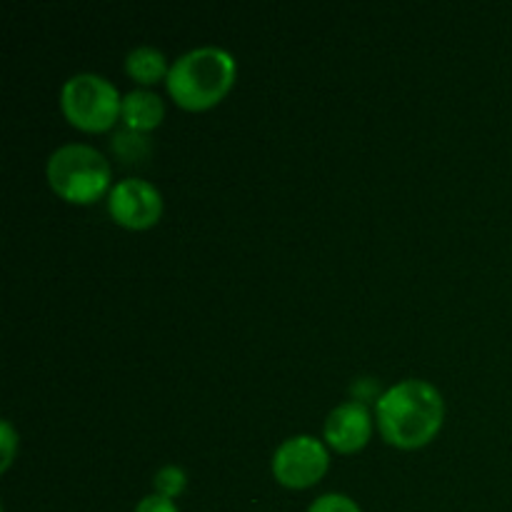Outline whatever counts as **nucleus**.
Listing matches in <instances>:
<instances>
[{
	"instance_id": "obj_5",
	"label": "nucleus",
	"mask_w": 512,
	"mask_h": 512,
	"mask_svg": "<svg viewBox=\"0 0 512 512\" xmlns=\"http://www.w3.org/2000/svg\"><path fill=\"white\" fill-rule=\"evenodd\" d=\"M328 448L315 435H293L273 453V475L285 488H310L328 473Z\"/></svg>"
},
{
	"instance_id": "obj_4",
	"label": "nucleus",
	"mask_w": 512,
	"mask_h": 512,
	"mask_svg": "<svg viewBox=\"0 0 512 512\" xmlns=\"http://www.w3.org/2000/svg\"><path fill=\"white\" fill-rule=\"evenodd\" d=\"M120 105H123V98L113 80L93 70L70 75L60 88L63 115L75 128L88 130V133L113 128L120 115Z\"/></svg>"
},
{
	"instance_id": "obj_1",
	"label": "nucleus",
	"mask_w": 512,
	"mask_h": 512,
	"mask_svg": "<svg viewBox=\"0 0 512 512\" xmlns=\"http://www.w3.org/2000/svg\"><path fill=\"white\" fill-rule=\"evenodd\" d=\"M445 418V400L433 383L400 380L375 398V420L395 448L413 450L430 443Z\"/></svg>"
},
{
	"instance_id": "obj_9",
	"label": "nucleus",
	"mask_w": 512,
	"mask_h": 512,
	"mask_svg": "<svg viewBox=\"0 0 512 512\" xmlns=\"http://www.w3.org/2000/svg\"><path fill=\"white\" fill-rule=\"evenodd\" d=\"M125 70L133 80L143 85H153L158 80L168 78L170 63L165 58V53L155 45H135L133 50H128L125 55Z\"/></svg>"
},
{
	"instance_id": "obj_11",
	"label": "nucleus",
	"mask_w": 512,
	"mask_h": 512,
	"mask_svg": "<svg viewBox=\"0 0 512 512\" xmlns=\"http://www.w3.org/2000/svg\"><path fill=\"white\" fill-rule=\"evenodd\" d=\"M153 485L155 493L163 495V498L175 500L183 493L185 485H188V475H185V470L180 468V465H163V468L155 473Z\"/></svg>"
},
{
	"instance_id": "obj_6",
	"label": "nucleus",
	"mask_w": 512,
	"mask_h": 512,
	"mask_svg": "<svg viewBox=\"0 0 512 512\" xmlns=\"http://www.w3.org/2000/svg\"><path fill=\"white\" fill-rule=\"evenodd\" d=\"M108 213L123 228H150L163 215V193L145 178H123L108 190Z\"/></svg>"
},
{
	"instance_id": "obj_14",
	"label": "nucleus",
	"mask_w": 512,
	"mask_h": 512,
	"mask_svg": "<svg viewBox=\"0 0 512 512\" xmlns=\"http://www.w3.org/2000/svg\"><path fill=\"white\" fill-rule=\"evenodd\" d=\"M133 512H180V510L178 505H175V500L153 493V495H145V498L135 505Z\"/></svg>"
},
{
	"instance_id": "obj_8",
	"label": "nucleus",
	"mask_w": 512,
	"mask_h": 512,
	"mask_svg": "<svg viewBox=\"0 0 512 512\" xmlns=\"http://www.w3.org/2000/svg\"><path fill=\"white\" fill-rule=\"evenodd\" d=\"M165 103L155 90L135 88L123 95V105H120V118L123 125L138 133H148V130L158 128L163 123Z\"/></svg>"
},
{
	"instance_id": "obj_12",
	"label": "nucleus",
	"mask_w": 512,
	"mask_h": 512,
	"mask_svg": "<svg viewBox=\"0 0 512 512\" xmlns=\"http://www.w3.org/2000/svg\"><path fill=\"white\" fill-rule=\"evenodd\" d=\"M308 512H363L350 495L345 493H323L310 503Z\"/></svg>"
},
{
	"instance_id": "obj_7",
	"label": "nucleus",
	"mask_w": 512,
	"mask_h": 512,
	"mask_svg": "<svg viewBox=\"0 0 512 512\" xmlns=\"http://www.w3.org/2000/svg\"><path fill=\"white\" fill-rule=\"evenodd\" d=\"M373 435V415L368 405L360 400H348V403L335 405L328 413L323 425V438L338 453H358L365 448Z\"/></svg>"
},
{
	"instance_id": "obj_3",
	"label": "nucleus",
	"mask_w": 512,
	"mask_h": 512,
	"mask_svg": "<svg viewBox=\"0 0 512 512\" xmlns=\"http://www.w3.org/2000/svg\"><path fill=\"white\" fill-rule=\"evenodd\" d=\"M45 175L68 203H93L110 188V163L95 145L65 143L50 153Z\"/></svg>"
},
{
	"instance_id": "obj_10",
	"label": "nucleus",
	"mask_w": 512,
	"mask_h": 512,
	"mask_svg": "<svg viewBox=\"0 0 512 512\" xmlns=\"http://www.w3.org/2000/svg\"><path fill=\"white\" fill-rule=\"evenodd\" d=\"M113 150H115V155L125 158L128 163H135V160H140L148 155L150 138L145 133H138V130L123 128L113 135Z\"/></svg>"
},
{
	"instance_id": "obj_2",
	"label": "nucleus",
	"mask_w": 512,
	"mask_h": 512,
	"mask_svg": "<svg viewBox=\"0 0 512 512\" xmlns=\"http://www.w3.org/2000/svg\"><path fill=\"white\" fill-rule=\"evenodd\" d=\"M235 80V58L223 45H195L170 63L168 93L180 108L205 110L228 95Z\"/></svg>"
},
{
	"instance_id": "obj_13",
	"label": "nucleus",
	"mask_w": 512,
	"mask_h": 512,
	"mask_svg": "<svg viewBox=\"0 0 512 512\" xmlns=\"http://www.w3.org/2000/svg\"><path fill=\"white\" fill-rule=\"evenodd\" d=\"M15 440H18V435H15L13 425L8 423V420H3L0 423V445H3V460H0V470H8L10 463H13V455H15Z\"/></svg>"
}]
</instances>
